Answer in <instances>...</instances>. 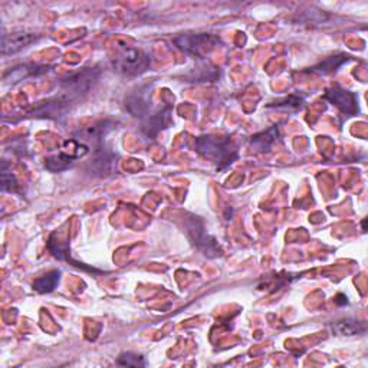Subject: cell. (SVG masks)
<instances>
[{"label":"cell","mask_w":368,"mask_h":368,"mask_svg":"<svg viewBox=\"0 0 368 368\" xmlns=\"http://www.w3.org/2000/svg\"><path fill=\"white\" fill-rule=\"evenodd\" d=\"M269 108H278V110H289V111H298L304 108V98L299 95H289L288 98L273 102V104L268 106Z\"/></svg>","instance_id":"e0dca14e"},{"label":"cell","mask_w":368,"mask_h":368,"mask_svg":"<svg viewBox=\"0 0 368 368\" xmlns=\"http://www.w3.org/2000/svg\"><path fill=\"white\" fill-rule=\"evenodd\" d=\"M323 99H327L328 102H331L332 106H335L347 116L356 115L358 112L357 95L354 93L344 90V88L338 86V85H335L331 88V90H328L326 93V95H323Z\"/></svg>","instance_id":"52a82bcc"},{"label":"cell","mask_w":368,"mask_h":368,"mask_svg":"<svg viewBox=\"0 0 368 368\" xmlns=\"http://www.w3.org/2000/svg\"><path fill=\"white\" fill-rule=\"evenodd\" d=\"M173 42L175 48L182 52L196 58H203L219 47L220 39L210 34H187L174 38Z\"/></svg>","instance_id":"5b68a950"},{"label":"cell","mask_w":368,"mask_h":368,"mask_svg":"<svg viewBox=\"0 0 368 368\" xmlns=\"http://www.w3.org/2000/svg\"><path fill=\"white\" fill-rule=\"evenodd\" d=\"M71 106H72V102L66 97H64L62 94H56L55 97L48 98L45 101L39 102V104H36L31 114L34 116H40V119L60 120L61 116H65Z\"/></svg>","instance_id":"8992f818"},{"label":"cell","mask_w":368,"mask_h":368,"mask_svg":"<svg viewBox=\"0 0 368 368\" xmlns=\"http://www.w3.org/2000/svg\"><path fill=\"white\" fill-rule=\"evenodd\" d=\"M61 279V272L60 271H52L48 272L45 275L39 276L38 279H35L34 282V289L39 293H49L52 291H55V288L60 284Z\"/></svg>","instance_id":"5bb4252c"},{"label":"cell","mask_w":368,"mask_h":368,"mask_svg":"<svg viewBox=\"0 0 368 368\" xmlns=\"http://www.w3.org/2000/svg\"><path fill=\"white\" fill-rule=\"evenodd\" d=\"M48 69H49V66H40V65H35V64H25V65L10 68L3 75V79L6 82L14 84V82L27 79V78H32L35 75H42V73L48 72Z\"/></svg>","instance_id":"8fae6325"},{"label":"cell","mask_w":368,"mask_h":368,"mask_svg":"<svg viewBox=\"0 0 368 368\" xmlns=\"http://www.w3.org/2000/svg\"><path fill=\"white\" fill-rule=\"evenodd\" d=\"M73 161H75V158H72V157L60 151L56 156L48 157L45 160V169L52 171V173H60V171L69 169Z\"/></svg>","instance_id":"9a60e30c"},{"label":"cell","mask_w":368,"mask_h":368,"mask_svg":"<svg viewBox=\"0 0 368 368\" xmlns=\"http://www.w3.org/2000/svg\"><path fill=\"white\" fill-rule=\"evenodd\" d=\"M120 365H125V367H144L145 361L144 357L138 356V354H132V352H124L116 360Z\"/></svg>","instance_id":"ac0fdd59"},{"label":"cell","mask_w":368,"mask_h":368,"mask_svg":"<svg viewBox=\"0 0 368 368\" xmlns=\"http://www.w3.org/2000/svg\"><path fill=\"white\" fill-rule=\"evenodd\" d=\"M184 232L187 238L191 241L203 255L209 258L220 256L222 250L219 249L216 239L206 232L203 220L195 214H184Z\"/></svg>","instance_id":"277c9868"},{"label":"cell","mask_w":368,"mask_h":368,"mask_svg":"<svg viewBox=\"0 0 368 368\" xmlns=\"http://www.w3.org/2000/svg\"><path fill=\"white\" fill-rule=\"evenodd\" d=\"M332 331L338 335H357L365 332V323L357 319H341L332 323Z\"/></svg>","instance_id":"4fadbf2b"},{"label":"cell","mask_w":368,"mask_h":368,"mask_svg":"<svg viewBox=\"0 0 368 368\" xmlns=\"http://www.w3.org/2000/svg\"><path fill=\"white\" fill-rule=\"evenodd\" d=\"M151 65V58L141 49L132 47H120L112 58V66L125 77H138Z\"/></svg>","instance_id":"3957f363"},{"label":"cell","mask_w":368,"mask_h":368,"mask_svg":"<svg viewBox=\"0 0 368 368\" xmlns=\"http://www.w3.org/2000/svg\"><path fill=\"white\" fill-rule=\"evenodd\" d=\"M18 188V182L14 179V175L8 171V163L3 161V167H2V190L3 191H14Z\"/></svg>","instance_id":"d6986e66"},{"label":"cell","mask_w":368,"mask_h":368,"mask_svg":"<svg viewBox=\"0 0 368 368\" xmlns=\"http://www.w3.org/2000/svg\"><path fill=\"white\" fill-rule=\"evenodd\" d=\"M195 147L200 156L217 164L219 170L229 167L239 157L238 147L229 137L220 138L214 136H201L196 138Z\"/></svg>","instance_id":"6da1fadb"},{"label":"cell","mask_w":368,"mask_h":368,"mask_svg":"<svg viewBox=\"0 0 368 368\" xmlns=\"http://www.w3.org/2000/svg\"><path fill=\"white\" fill-rule=\"evenodd\" d=\"M278 134H279L278 127H271L269 130L259 132V134L254 136L252 140H250V145H252L256 151L268 153V151H271L272 145L275 144Z\"/></svg>","instance_id":"7c38bea8"},{"label":"cell","mask_w":368,"mask_h":368,"mask_svg":"<svg viewBox=\"0 0 368 368\" xmlns=\"http://www.w3.org/2000/svg\"><path fill=\"white\" fill-rule=\"evenodd\" d=\"M38 35L32 32H13L2 36V55H13L38 40Z\"/></svg>","instance_id":"ba28073f"},{"label":"cell","mask_w":368,"mask_h":368,"mask_svg":"<svg viewBox=\"0 0 368 368\" xmlns=\"http://www.w3.org/2000/svg\"><path fill=\"white\" fill-rule=\"evenodd\" d=\"M349 61L348 55H340V56H331L327 58L326 61H322L319 65L311 68L309 71L311 72H318V73H331L335 72L341 65H344L345 62Z\"/></svg>","instance_id":"2e32d148"},{"label":"cell","mask_w":368,"mask_h":368,"mask_svg":"<svg viewBox=\"0 0 368 368\" xmlns=\"http://www.w3.org/2000/svg\"><path fill=\"white\" fill-rule=\"evenodd\" d=\"M127 111L137 116V119H145L150 111V90L147 86L140 88L136 93L127 97L125 99Z\"/></svg>","instance_id":"9c48e42d"},{"label":"cell","mask_w":368,"mask_h":368,"mask_svg":"<svg viewBox=\"0 0 368 368\" xmlns=\"http://www.w3.org/2000/svg\"><path fill=\"white\" fill-rule=\"evenodd\" d=\"M170 114H171V106H167L153 115H147L144 119L145 121L141 127L145 137L151 140L156 138L158 136V132L170 124Z\"/></svg>","instance_id":"30bf717a"},{"label":"cell","mask_w":368,"mask_h":368,"mask_svg":"<svg viewBox=\"0 0 368 368\" xmlns=\"http://www.w3.org/2000/svg\"><path fill=\"white\" fill-rule=\"evenodd\" d=\"M101 75V71L98 68H84L72 75H68L60 82L61 93L66 97L72 104L81 101L85 95L90 94L94 86L97 85Z\"/></svg>","instance_id":"7a4b0ae2"}]
</instances>
